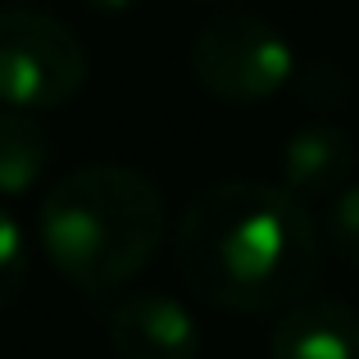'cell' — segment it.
Masks as SVG:
<instances>
[{"label": "cell", "instance_id": "obj_1", "mask_svg": "<svg viewBox=\"0 0 359 359\" xmlns=\"http://www.w3.org/2000/svg\"><path fill=\"white\" fill-rule=\"evenodd\" d=\"M177 269L205 305L232 314L287 309L323 269L309 210L273 182H214L177 219Z\"/></svg>", "mask_w": 359, "mask_h": 359}, {"label": "cell", "instance_id": "obj_2", "mask_svg": "<svg viewBox=\"0 0 359 359\" xmlns=\"http://www.w3.org/2000/svg\"><path fill=\"white\" fill-rule=\"evenodd\" d=\"M36 232L46 259L69 287L109 296L128 287L164 245V191L132 164H82L46 191Z\"/></svg>", "mask_w": 359, "mask_h": 359}, {"label": "cell", "instance_id": "obj_3", "mask_svg": "<svg viewBox=\"0 0 359 359\" xmlns=\"http://www.w3.org/2000/svg\"><path fill=\"white\" fill-rule=\"evenodd\" d=\"M87 82V46L46 9H0V109H60Z\"/></svg>", "mask_w": 359, "mask_h": 359}, {"label": "cell", "instance_id": "obj_4", "mask_svg": "<svg viewBox=\"0 0 359 359\" xmlns=\"http://www.w3.org/2000/svg\"><path fill=\"white\" fill-rule=\"evenodd\" d=\"M187 64L205 96L223 100V105H264L296 73L291 41L259 14L210 18L196 32Z\"/></svg>", "mask_w": 359, "mask_h": 359}, {"label": "cell", "instance_id": "obj_5", "mask_svg": "<svg viewBox=\"0 0 359 359\" xmlns=\"http://www.w3.org/2000/svg\"><path fill=\"white\" fill-rule=\"evenodd\" d=\"M114 359H201V327L182 300L164 291H132L105 314Z\"/></svg>", "mask_w": 359, "mask_h": 359}, {"label": "cell", "instance_id": "obj_6", "mask_svg": "<svg viewBox=\"0 0 359 359\" xmlns=\"http://www.w3.org/2000/svg\"><path fill=\"white\" fill-rule=\"evenodd\" d=\"M355 141L346 128L337 123H305L287 137L278 155L282 168V191L305 201H327V196H341L355 177Z\"/></svg>", "mask_w": 359, "mask_h": 359}, {"label": "cell", "instance_id": "obj_7", "mask_svg": "<svg viewBox=\"0 0 359 359\" xmlns=\"http://www.w3.org/2000/svg\"><path fill=\"white\" fill-rule=\"evenodd\" d=\"M269 359H359V309L346 300H296L269 337Z\"/></svg>", "mask_w": 359, "mask_h": 359}, {"label": "cell", "instance_id": "obj_8", "mask_svg": "<svg viewBox=\"0 0 359 359\" xmlns=\"http://www.w3.org/2000/svg\"><path fill=\"white\" fill-rule=\"evenodd\" d=\"M50 168V132L23 109H0V196H23Z\"/></svg>", "mask_w": 359, "mask_h": 359}, {"label": "cell", "instance_id": "obj_9", "mask_svg": "<svg viewBox=\"0 0 359 359\" xmlns=\"http://www.w3.org/2000/svg\"><path fill=\"white\" fill-rule=\"evenodd\" d=\"M291 87L314 109H341L346 100H351V73L337 60H305L291 73Z\"/></svg>", "mask_w": 359, "mask_h": 359}, {"label": "cell", "instance_id": "obj_10", "mask_svg": "<svg viewBox=\"0 0 359 359\" xmlns=\"http://www.w3.org/2000/svg\"><path fill=\"white\" fill-rule=\"evenodd\" d=\"M27 282V241H23V228L14 223V214L0 210V314L18 300Z\"/></svg>", "mask_w": 359, "mask_h": 359}, {"label": "cell", "instance_id": "obj_11", "mask_svg": "<svg viewBox=\"0 0 359 359\" xmlns=\"http://www.w3.org/2000/svg\"><path fill=\"white\" fill-rule=\"evenodd\" d=\"M327 245L359 269V182L346 187L327 210Z\"/></svg>", "mask_w": 359, "mask_h": 359}, {"label": "cell", "instance_id": "obj_12", "mask_svg": "<svg viewBox=\"0 0 359 359\" xmlns=\"http://www.w3.org/2000/svg\"><path fill=\"white\" fill-rule=\"evenodd\" d=\"M82 5L91 9V14H105V18H114V14H128L137 0H82Z\"/></svg>", "mask_w": 359, "mask_h": 359}]
</instances>
